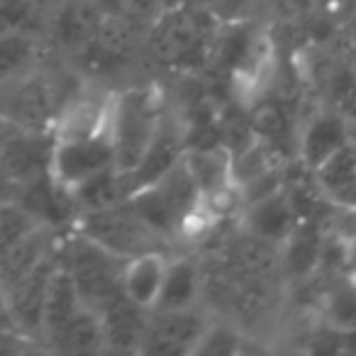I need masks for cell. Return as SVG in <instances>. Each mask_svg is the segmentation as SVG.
Instances as JSON below:
<instances>
[{
  "label": "cell",
  "mask_w": 356,
  "mask_h": 356,
  "mask_svg": "<svg viewBox=\"0 0 356 356\" xmlns=\"http://www.w3.org/2000/svg\"><path fill=\"white\" fill-rule=\"evenodd\" d=\"M124 200L163 239H173L188 232L191 222L205 210V203L186 168L184 156L171 168H166L156 181L132 191Z\"/></svg>",
  "instance_id": "6da1fadb"
},
{
  "label": "cell",
  "mask_w": 356,
  "mask_h": 356,
  "mask_svg": "<svg viewBox=\"0 0 356 356\" xmlns=\"http://www.w3.org/2000/svg\"><path fill=\"white\" fill-rule=\"evenodd\" d=\"M163 120L161 95L154 86L127 88L113 95L110 103L108 134L113 142L115 168L120 173H132L149 152Z\"/></svg>",
  "instance_id": "7a4b0ae2"
},
{
  "label": "cell",
  "mask_w": 356,
  "mask_h": 356,
  "mask_svg": "<svg viewBox=\"0 0 356 356\" xmlns=\"http://www.w3.org/2000/svg\"><path fill=\"white\" fill-rule=\"evenodd\" d=\"M56 257L71 273L81 300L90 310L100 312L122 293V268L127 259L115 257L83 234L71 232L69 239L56 244Z\"/></svg>",
  "instance_id": "3957f363"
},
{
  "label": "cell",
  "mask_w": 356,
  "mask_h": 356,
  "mask_svg": "<svg viewBox=\"0 0 356 356\" xmlns=\"http://www.w3.org/2000/svg\"><path fill=\"white\" fill-rule=\"evenodd\" d=\"M74 232L88 237L90 242L108 249L110 254L120 259H132L147 252H161V242H166L144 222V218L127 200H120L108 208L76 213Z\"/></svg>",
  "instance_id": "277c9868"
},
{
  "label": "cell",
  "mask_w": 356,
  "mask_h": 356,
  "mask_svg": "<svg viewBox=\"0 0 356 356\" xmlns=\"http://www.w3.org/2000/svg\"><path fill=\"white\" fill-rule=\"evenodd\" d=\"M6 86L10 88L6 100L0 103V113L10 122V127L51 134V124L71 95L64 98L59 83L51 76L25 74Z\"/></svg>",
  "instance_id": "5b68a950"
},
{
  "label": "cell",
  "mask_w": 356,
  "mask_h": 356,
  "mask_svg": "<svg viewBox=\"0 0 356 356\" xmlns=\"http://www.w3.org/2000/svg\"><path fill=\"white\" fill-rule=\"evenodd\" d=\"M108 168H115L113 142L108 132L79 139H51L47 176L66 195Z\"/></svg>",
  "instance_id": "8992f818"
},
{
  "label": "cell",
  "mask_w": 356,
  "mask_h": 356,
  "mask_svg": "<svg viewBox=\"0 0 356 356\" xmlns=\"http://www.w3.org/2000/svg\"><path fill=\"white\" fill-rule=\"evenodd\" d=\"M139 351L147 354H193L208 322L193 310H149Z\"/></svg>",
  "instance_id": "52a82bcc"
},
{
  "label": "cell",
  "mask_w": 356,
  "mask_h": 356,
  "mask_svg": "<svg viewBox=\"0 0 356 356\" xmlns=\"http://www.w3.org/2000/svg\"><path fill=\"white\" fill-rule=\"evenodd\" d=\"M184 161L198 188L203 203L215 210L220 203L229 198L234 186L232 154L222 144H208V147H191L184 152Z\"/></svg>",
  "instance_id": "ba28073f"
},
{
  "label": "cell",
  "mask_w": 356,
  "mask_h": 356,
  "mask_svg": "<svg viewBox=\"0 0 356 356\" xmlns=\"http://www.w3.org/2000/svg\"><path fill=\"white\" fill-rule=\"evenodd\" d=\"M56 266V249L37 264L32 271H27L22 278L13 281L10 286L3 288L8 298V305L15 317L17 330L22 337H40L42 334V310H44V298L47 286H49V276Z\"/></svg>",
  "instance_id": "9c48e42d"
},
{
  "label": "cell",
  "mask_w": 356,
  "mask_h": 356,
  "mask_svg": "<svg viewBox=\"0 0 356 356\" xmlns=\"http://www.w3.org/2000/svg\"><path fill=\"white\" fill-rule=\"evenodd\" d=\"M349 142L351 134L346 115L337 113V110H322L302 127L300 142H298V156H300L302 166L312 173Z\"/></svg>",
  "instance_id": "30bf717a"
},
{
  "label": "cell",
  "mask_w": 356,
  "mask_h": 356,
  "mask_svg": "<svg viewBox=\"0 0 356 356\" xmlns=\"http://www.w3.org/2000/svg\"><path fill=\"white\" fill-rule=\"evenodd\" d=\"M110 103H113V95H71L51 124V139H79L108 132Z\"/></svg>",
  "instance_id": "8fae6325"
},
{
  "label": "cell",
  "mask_w": 356,
  "mask_h": 356,
  "mask_svg": "<svg viewBox=\"0 0 356 356\" xmlns=\"http://www.w3.org/2000/svg\"><path fill=\"white\" fill-rule=\"evenodd\" d=\"M247 229L254 239L266 244H283L298 225L296 200L286 188H278L247 205Z\"/></svg>",
  "instance_id": "7c38bea8"
},
{
  "label": "cell",
  "mask_w": 356,
  "mask_h": 356,
  "mask_svg": "<svg viewBox=\"0 0 356 356\" xmlns=\"http://www.w3.org/2000/svg\"><path fill=\"white\" fill-rule=\"evenodd\" d=\"M312 178L322 200L339 210H356V142H349L315 168Z\"/></svg>",
  "instance_id": "4fadbf2b"
},
{
  "label": "cell",
  "mask_w": 356,
  "mask_h": 356,
  "mask_svg": "<svg viewBox=\"0 0 356 356\" xmlns=\"http://www.w3.org/2000/svg\"><path fill=\"white\" fill-rule=\"evenodd\" d=\"M100 315V325H103V339L105 349H139V341L144 334V325H147L149 310L134 305L124 293H120L115 300H110Z\"/></svg>",
  "instance_id": "5bb4252c"
},
{
  "label": "cell",
  "mask_w": 356,
  "mask_h": 356,
  "mask_svg": "<svg viewBox=\"0 0 356 356\" xmlns=\"http://www.w3.org/2000/svg\"><path fill=\"white\" fill-rule=\"evenodd\" d=\"M166 264L168 259L163 257V252H147L127 259L122 268L124 298H129L134 305L144 307V310H152L159 291H161Z\"/></svg>",
  "instance_id": "9a60e30c"
},
{
  "label": "cell",
  "mask_w": 356,
  "mask_h": 356,
  "mask_svg": "<svg viewBox=\"0 0 356 356\" xmlns=\"http://www.w3.org/2000/svg\"><path fill=\"white\" fill-rule=\"evenodd\" d=\"M81 307H83V300H81V296H79V288H76L71 273L61 266L59 257H56V266L49 276V286H47L40 339L49 341Z\"/></svg>",
  "instance_id": "2e32d148"
},
{
  "label": "cell",
  "mask_w": 356,
  "mask_h": 356,
  "mask_svg": "<svg viewBox=\"0 0 356 356\" xmlns=\"http://www.w3.org/2000/svg\"><path fill=\"white\" fill-rule=\"evenodd\" d=\"M200 288H203V273H200L198 264L191 261V259L168 261L161 291H159V298L152 310H186V307H193Z\"/></svg>",
  "instance_id": "e0dca14e"
},
{
  "label": "cell",
  "mask_w": 356,
  "mask_h": 356,
  "mask_svg": "<svg viewBox=\"0 0 356 356\" xmlns=\"http://www.w3.org/2000/svg\"><path fill=\"white\" fill-rule=\"evenodd\" d=\"M103 15L88 0H69L54 17V35L64 47L83 49L95 40Z\"/></svg>",
  "instance_id": "ac0fdd59"
},
{
  "label": "cell",
  "mask_w": 356,
  "mask_h": 356,
  "mask_svg": "<svg viewBox=\"0 0 356 356\" xmlns=\"http://www.w3.org/2000/svg\"><path fill=\"white\" fill-rule=\"evenodd\" d=\"M322 320L332 334H356V278L344 273L322 296Z\"/></svg>",
  "instance_id": "d6986e66"
},
{
  "label": "cell",
  "mask_w": 356,
  "mask_h": 356,
  "mask_svg": "<svg viewBox=\"0 0 356 356\" xmlns=\"http://www.w3.org/2000/svg\"><path fill=\"white\" fill-rule=\"evenodd\" d=\"M49 344L59 351H98L105 349L103 339V325H100V315L83 305L54 337Z\"/></svg>",
  "instance_id": "ffe728a7"
},
{
  "label": "cell",
  "mask_w": 356,
  "mask_h": 356,
  "mask_svg": "<svg viewBox=\"0 0 356 356\" xmlns=\"http://www.w3.org/2000/svg\"><path fill=\"white\" fill-rule=\"evenodd\" d=\"M37 56V44L22 30L0 32V86L10 83L30 71Z\"/></svg>",
  "instance_id": "44dd1931"
},
{
  "label": "cell",
  "mask_w": 356,
  "mask_h": 356,
  "mask_svg": "<svg viewBox=\"0 0 356 356\" xmlns=\"http://www.w3.org/2000/svg\"><path fill=\"white\" fill-rule=\"evenodd\" d=\"M322 244H325V237L320 234V229H315L312 225L298 222L296 229L291 232V237L283 242L288 268L293 273H298V276H307V273L317 271Z\"/></svg>",
  "instance_id": "7402d4cb"
},
{
  "label": "cell",
  "mask_w": 356,
  "mask_h": 356,
  "mask_svg": "<svg viewBox=\"0 0 356 356\" xmlns=\"http://www.w3.org/2000/svg\"><path fill=\"white\" fill-rule=\"evenodd\" d=\"M40 227H44L42 220L22 200H3L0 203V252H6L8 247L17 244Z\"/></svg>",
  "instance_id": "603a6c76"
},
{
  "label": "cell",
  "mask_w": 356,
  "mask_h": 356,
  "mask_svg": "<svg viewBox=\"0 0 356 356\" xmlns=\"http://www.w3.org/2000/svg\"><path fill=\"white\" fill-rule=\"evenodd\" d=\"M242 351V339L234 330H229L227 325H205L203 334H200L198 344H195L193 354H237Z\"/></svg>",
  "instance_id": "cb8c5ba5"
},
{
  "label": "cell",
  "mask_w": 356,
  "mask_h": 356,
  "mask_svg": "<svg viewBox=\"0 0 356 356\" xmlns=\"http://www.w3.org/2000/svg\"><path fill=\"white\" fill-rule=\"evenodd\" d=\"M198 8H203L213 20L222 22H239L247 20L252 13L254 0H195Z\"/></svg>",
  "instance_id": "d4e9b609"
},
{
  "label": "cell",
  "mask_w": 356,
  "mask_h": 356,
  "mask_svg": "<svg viewBox=\"0 0 356 356\" xmlns=\"http://www.w3.org/2000/svg\"><path fill=\"white\" fill-rule=\"evenodd\" d=\"M339 237L344 239L346 249V273L356 278V227L351 232H339Z\"/></svg>",
  "instance_id": "484cf974"
},
{
  "label": "cell",
  "mask_w": 356,
  "mask_h": 356,
  "mask_svg": "<svg viewBox=\"0 0 356 356\" xmlns=\"http://www.w3.org/2000/svg\"><path fill=\"white\" fill-rule=\"evenodd\" d=\"M163 10H171V8H181V6H191V0H159Z\"/></svg>",
  "instance_id": "4316f807"
},
{
  "label": "cell",
  "mask_w": 356,
  "mask_h": 356,
  "mask_svg": "<svg viewBox=\"0 0 356 356\" xmlns=\"http://www.w3.org/2000/svg\"><path fill=\"white\" fill-rule=\"evenodd\" d=\"M8 127H10V122L3 118V113H0V144H3V139L8 137Z\"/></svg>",
  "instance_id": "83f0119b"
}]
</instances>
